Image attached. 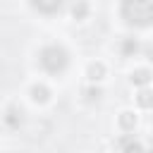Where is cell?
Returning a JSON list of instances; mask_svg holds the SVG:
<instances>
[{
	"label": "cell",
	"instance_id": "6da1fadb",
	"mask_svg": "<svg viewBox=\"0 0 153 153\" xmlns=\"http://www.w3.org/2000/svg\"><path fill=\"white\" fill-rule=\"evenodd\" d=\"M120 14L131 26H148L153 24V2L148 0H127L120 5Z\"/></svg>",
	"mask_w": 153,
	"mask_h": 153
},
{
	"label": "cell",
	"instance_id": "7a4b0ae2",
	"mask_svg": "<svg viewBox=\"0 0 153 153\" xmlns=\"http://www.w3.org/2000/svg\"><path fill=\"white\" fill-rule=\"evenodd\" d=\"M38 65L48 72V74H62L69 67V53L65 45L50 43L38 53Z\"/></svg>",
	"mask_w": 153,
	"mask_h": 153
},
{
	"label": "cell",
	"instance_id": "3957f363",
	"mask_svg": "<svg viewBox=\"0 0 153 153\" xmlns=\"http://www.w3.org/2000/svg\"><path fill=\"white\" fill-rule=\"evenodd\" d=\"M29 93H31V100H33V103H45V100L50 98V88H48L45 84H33Z\"/></svg>",
	"mask_w": 153,
	"mask_h": 153
},
{
	"label": "cell",
	"instance_id": "277c9868",
	"mask_svg": "<svg viewBox=\"0 0 153 153\" xmlns=\"http://www.w3.org/2000/svg\"><path fill=\"white\" fill-rule=\"evenodd\" d=\"M22 108H17V105H12V108H7V112H5V122H7V127H12V129H17L19 124H22Z\"/></svg>",
	"mask_w": 153,
	"mask_h": 153
},
{
	"label": "cell",
	"instance_id": "5b68a950",
	"mask_svg": "<svg viewBox=\"0 0 153 153\" xmlns=\"http://www.w3.org/2000/svg\"><path fill=\"white\" fill-rule=\"evenodd\" d=\"M151 72L148 69H136V72H131V76H129V81L134 84V86H148L151 84Z\"/></svg>",
	"mask_w": 153,
	"mask_h": 153
},
{
	"label": "cell",
	"instance_id": "8992f818",
	"mask_svg": "<svg viewBox=\"0 0 153 153\" xmlns=\"http://www.w3.org/2000/svg\"><path fill=\"white\" fill-rule=\"evenodd\" d=\"M86 74H88L91 81H100V79L105 76V65H103V62H91L88 69H86Z\"/></svg>",
	"mask_w": 153,
	"mask_h": 153
},
{
	"label": "cell",
	"instance_id": "52a82bcc",
	"mask_svg": "<svg viewBox=\"0 0 153 153\" xmlns=\"http://www.w3.org/2000/svg\"><path fill=\"white\" fill-rule=\"evenodd\" d=\"M31 7L38 10V12H48V14H50V12H57V10L62 7V2H57V0H55V2H31Z\"/></svg>",
	"mask_w": 153,
	"mask_h": 153
},
{
	"label": "cell",
	"instance_id": "ba28073f",
	"mask_svg": "<svg viewBox=\"0 0 153 153\" xmlns=\"http://www.w3.org/2000/svg\"><path fill=\"white\" fill-rule=\"evenodd\" d=\"M136 103H139V108H153V93L148 88H141L136 96Z\"/></svg>",
	"mask_w": 153,
	"mask_h": 153
},
{
	"label": "cell",
	"instance_id": "9c48e42d",
	"mask_svg": "<svg viewBox=\"0 0 153 153\" xmlns=\"http://www.w3.org/2000/svg\"><path fill=\"white\" fill-rule=\"evenodd\" d=\"M134 124H136V115H134V112H129V110H127V112H122V115H120V127H122V129H127V131H129V129H134Z\"/></svg>",
	"mask_w": 153,
	"mask_h": 153
},
{
	"label": "cell",
	"instance_id": "30bf717a",
	"mask_svg": "<svg viewBox=\"0 0 153 153\" xmlns=\"http://www.w3.org/2000/svg\"><path fill=\"white\" fill-rule=\"evenodd\" d=\"M139 50L136 38H122V55H134Z\"/></svg>",
	"mask_w": 153,
	"mask_h": 153
},
{
	"label": "cell",
	"instance_id": "8fae6325",
	"mask_svg": "<svg viewBox=\"0 0 153 153\" xmlns=\"http://www.w3.org/2000/svg\"><path fill=\"white\" fill-rule=\"evenodd\" d=\"M124 153H143V146L134 139H127L124 141Z\"/></svg>",
	"mask_w": 153,
	"mask_h": 153
},
{
	"label": "cell",
	"instance_id": "7c38bea8",
	"mask_svg": "<svg viewBox=\"0 0 153 153\" xmlns=\"http://www.w3.org/2000/svg\"><path fill=\"white\" fill-rule=\"evenodd\" d=\"M86 12H88V5H86V2H79V5H74V7H72V14H74L76 19H81Z\"/></svg>",
	"mask_w": 153,
	"mask_h": 153
},
{
	"label": "cell",
	"instance_id": "4fadbf2b",
	"mask_svg": "<svg viewBox=\"0 0 153 153\" xmlns=\"http://www.w3.org/2000/svg\"><path fill=\"white\" fill-rule=\"evenodd\" d=\"M100 96H103V91H100L98 86H96V88H93V86H91V88H86V100H98Z\"/></svg>",
	"mask_w": 153,
	"mask_h": 153
},
{
	"label": "cell",
	"instance_id": "5bb4252c",
	"mask_svg": "<svg viewBox=\"0 0 153 153\" xmlns=\"http://www.w3.org/2000/svg\"><path fill=\"white\" fill-rule=\"evenodd\" d=\"M148 57H151V60H153V45H151V48H148Z\"/></svg>",
	"mask_w": 153,
	"mask_h": 153
}]
</instances>
